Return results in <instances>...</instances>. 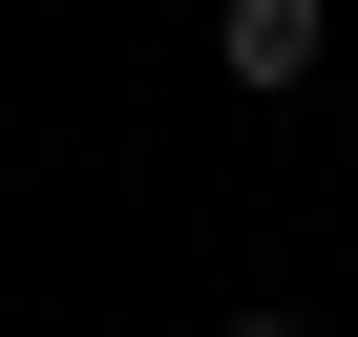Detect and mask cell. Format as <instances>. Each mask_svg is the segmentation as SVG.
Instances as JSON below:
<instances>
[{
  "instance_id": "cell-2",
  "label": "cell",
  "mask_w": 358,
  "mask_h": 337,
  "mask_svg": "<svg viewBox=\"0 0 358 337\" xmlns=\"http://www.w3.org/2000/svg\"><path fill=\"white\" fill-rule=\"evenodd\" d=\"M211 337H316V316H295V295H253V316H211Z\"/></svg>"
},
{
  "instance_id": "cell-3",
  "label": "cell",
  "mask_w": 358,
  "mask_h": 337,
  "mask_svg": "<svg viewBox=\"0 0 358 337\" xmlns=\"http://www.w3.org/2000/svg\"><path fill=\"white\" fill-rule=\"evenodd\" d=\"M337 190H358V148H337Z\"/></svg>"
},
{
  "instance_id": "cell-1",
  "label": "cell",
  "mask_w": 358,
  "mask_h": 337,
  "mask_svg": "<svg viewBox=\"0 0 358 337\" xmlns=\"http://www.w3.org/2000/svg\"><path fill=\"white\" fill-rule=\"evenodd\" d=\"M316 22H337V0H211V64H232L253 106H295V85H316Z\"/></svg>"
}]
</instances>
